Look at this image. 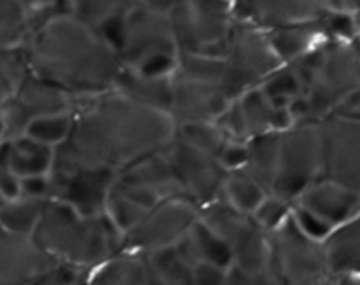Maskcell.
I'll return each instance as SVG.
<instances>
[{
  "mask_svg": "<svg viewBox=\"0 0 360 285\" xmlns=\"http://www.w3.org/2000/svg\"><path fill=\"white\" fill-rule=\"evenodd\" d=\"M72 116L69 137L55 148L53 171L105 167L118 172L164 150L176 136L171 113L143 104L116 88L76 99Z\"/></svg>",
  "mask_w": 360,
  "mask_h": 285,
  "instance_id": "1",
  "label": "cell"
},
{
  "mask_svg": "<svg viewBox=\"0 0 360 285\" xmlns=\"http://www.w3.org/2000/svg\"><path fill=\"white\" fill-rule=\"evenodd\" d=\"M21 51L30 72L65 90L74 101L115 90L125 69L104 32L65 11L35 21Z\"/></svg>",
  "mask_w": 360,
  "mask_h": 285,
  "instance_id": "2",
  "label": "cell"
},
{
  "mask_svg": "<svg viewBox=\"0 0 360 285\" xmlns=\"http://www.w3.org/2000/svg\"><path fill=\"white\" fill-rule=\"evenodd\" d=\"M34 238L56 260L91 271L120 252L122 234L105 215L84 217L69 204L48 199Z\"/></svg>",
  "mask_w": 360,
  "mask_h": 285,
  "instance_id": "3",
  "label": "cell"
},
{
  "mask_svg": "<svg viewBox=\"0 0 360 285\" xmlns=\"http://www.w3.org/2000/svg\"><path fill=\"white\" fill-rule=\"evenodd\" d=\"M118 49L125 69L141 76H172L178 67L179 46L169 14L132 2L112 25L104 28Z\"/></svg>",
  "mask_w": 360,
  "mask_h": 285,
  "instance_id": "4",
  "label": "cell"
},
{
  "mask_svg": "<svg viewBox=\"0 0 360 285\" xmlns=\"http://www.w3.org/2000/svg\"><path fill=\"white\" fill-rule=\"evenodd\" d=\"M171 84V115L176 125L185 122H217L236 101L227 90L224 58L220 56L179 53Z\"/></svg>",
  "mask_w": 360,
  "mask_h": 285,
  "instance_id": "5",
  "label": "cell"
},
{
  "mask_svg": "<svg viewBox=\"0 0 360 285\" xmlns=\"http://www.w3.org/2000/svg\"><path fill=\"white\" fill-rule=\"evenodd\" d=\"M169 18L179 51L224 58L238 9L236 0H174Z\"/></svg>",
  "mask_w": 360,
  "mask_h": 285,
  "instance_id": "6",
  "label": "cell"
},
{
  "mask_svg": "<svg viewBox=\"0 0 360 285\" xmlns=\"http://www.w3.org/2000/svg\"><path fill=\"white\" fill-rule=\"evenodd\" d=\"M323 176V139L320 120H301L280 132V157L271 192L299 199L309 185Z\"/></svg>",
  "mask_w": 360,
  "mask_h": 285,
  "instance_id": "7",
  "label": "cell"
},
{
  "mask_svg": "<svg viewBox=\"0 0 360 285\" xmlns=\"http://www.w3.org/2000/svg\"><path fill=\"white\" fill-rule=\"evenodd\" d=\"M271 266L285 285H338L327 260L323 239L309 234L292 215L281 227L269 232Z\"/></svg>",
  "mask_w": 360,
  "mask_h": 285,
  "instance_id": "8",
  "label": "cell"
},
{
  "mask_svg": "<svg viewBox=\"0 0 360 285\" xmlns=\"http://www.w3.org/2000/svg\"><path fill=\"white\" fill-rule=\"evenodd\" d=\"M225 83L234 99L250 88L260 87L283 65L271 44L267 28L238 20L224 53Z\"/></svg>",
  "mask_w": 360,
  "mask_h": 285,
  "instance_id": "9",
  "label": "cell"
},
{
  "mask_svg": "<svg viewBox=\"0 0 360 285\" xmlns=\"http://www.w3.org/2000/svg\"><path fill=\"white\" fill-rule=\"evenodd\" d=\"M200 210L186 196H171L158 201L139 222L122 236L120 250L151 253L181 241L199 218Z\"/></svg>",
  "mask_w": 360,
  "mask_h": 285,
  "instance_id": "10",
  "label": "cell"
},
{
  "mask_svg": "<svg viewBox=\"0 0 360 285\" xmlns=\"http://www.w3.org/2000/svg\"><path fill=\"white\" fill-rule=\"evenodd\" d=\"M164 153L171 162L181 194L192 199L197 206L210 204L224 196L229 172L221 167L214 155L190 146L176 137L164 148Z\"/></svg>",
  "mask_w": 360,
  "mask_h": 285,
  "instance_id": "11",
  "label": "cell"
},
{
  "mask_svg": "<svg viewBox=\"0 0 360 285\" xmlns=\"http://www.w3.org/2000/svg\"><path fill=\"white\" fill-rule=\"evenodd\" d=\"M6 120V137L23 136L34 118L53 113L72 111L74 99L56 84L28 70L16 94L0 106Z\"/></svg>",
  "mask_w": 360,
  "mask_h": 285,
  "instance_id": "12",
  "label": "cell"
},
{
  "mask_svg": "<svg viewBox=\"0 0 360 285\" xmlns=\"http://www.w3.org/2000/svg\"><path fill=\"white\" fill-rule=\"evenodd\" d=\"M323 139V176L360 192V120L326 116L320 120Z\"/></svg>",
  "mask_w": 360,
  "mask_h": 285,
  "instance_id": "13",
  "label": "cell"
},
{
  "mask_svg": "<svg viewBox=\"0 0 360 285\" xmlns=\"http://www.w3.org/2000/svg\"><path fill=\"white\" fill-rule=\"evenodd\" d=\"M116 176L118 172L105 167L51 171V199L69 204L84 217H98L105 213V203Z\"/></svg>",
  "mask_w": 360,
  "mask_h": 285,
  "instance_id": "14",
  "label": "cell"
},
{
  "mask_svg": "<svg viewBox=\"0 0 360 285\" xmlns=\"http://www.w3.org/2000/svg\"><path fill=\"white\" fill-rule=\"evenodd\" d=\"M58 260L34 236L16 234L0 225V280L13 285H41Z\"/></svg>",
  "mask_w": 360,
  "mask_h": 285,
  "instance_id": "15",
  "label": "cell"
},
{
  "mask_svg": "<svg viewBox=\"0 0 360 285\" xmlns=\"http://www.w3.org/2000/svg\"><path fill=\"white\" fill-rule=\"evenodd\" d=\"M295 208L306 211L333 231L338 225L359 217L360 192L322 176L299 196Z\"/></svg>",
  "mask_w": 360,
  "mask_h": 285,
  "instance_id": "16",
  "label": "cell"
},
{
  "mask_svg": "<svg viewBox=\"0 0 360 285\" xmlns=\"http://www.w3.org/2000/svg\"><path fill=\"white\" fill-rule=\"evenodd\" d=\"M238 20L262 28L316 20L327 11L326 0H236Z\"/></svg>",
  "mask_w": 360,
  "mask_h": 285,
  "instance_id": "17",
  "label": "cell"
},
{
  "mask_svg": "<svg viewBox=\"0 0 360 285\" xmlns=\"http://www.w3.org/2000/svg\"><path fill=\"white\" fill-rule=\"evenodd\" d=\"M88 285H167L151 267L146 253L120 250L88 271Z\"/></svg>",
  "mask_w": 360,
  "mask_h": 285,
  "instance_id": "18",
  "label": "cell"
},
{
  "mask_svg": "<svg viewBox=\"0 0 360 285\" xmlns=\"http://www.w3.org/2000/svg\"><path fill=\"white\" fill-rule=\"evenodd\" d=\"M116 178L120 182L130 183V185L148 190V192L155 194L160 199L181 194L171 162H169L164 150L155 151V153H150L146 157L139 158V160L132 162L125 169L118 171Z\"/></svg>",
  "mask_w": 360,
  "mask_h": 285,
  "instance_id": "19",
  "label": "cell"
},
{
  "mask_svg": "<svg viewBox=\"0 0 360 285\" xmlns=\"http://www.w3.org/2000/svg\"><path fill=\"white\" fill-rule=\"evenodd\" d=\"M267 34H269L274 51L278 53L283 63L295 62L330 41L322 16L316 20L301 21V23L269 28Z\"/></svg>",
  "mask_w": 360,
  "mask_h": 285,
  "instance_id": "20",
  "label": "cell"
},
{
  "mask_svg": "<svg viewBox=\"0 0 360 285\" xmlns=\"http://www.w3.org/2000/svg\"><path fill=\"white\" fill-rule=\"evenodd\" d=\"M227 241L232 250V267L253 273L271 266L269 232L264 231L252 215L229 236Z\"/></svg>",
  "mask_w": 360,
  "mask_h": 285,
  "instance_id": "21",
  "label": "cell"
},
{
  "mask_svg": "<svg viewBox=\"0 0 360 285\" xmlns=\"http://www.w3.org/2000/svg\"><path fill=\"white\" fill-rule=\"evenodd\" d=\"M250 139L266 132H281L294 123L288 108H278L260 87L243 91L238 99Z\"/></svg>",
  "mask_w": 360,
  "mask_h": 285,
  "instance_id": "22",
  "label": "cell"
},
{
  "mask_svg": "<svg viewBox=\"0 0 360 285\" xmlns=\"http://www.w3.org/2000/svg\"><path fill=\"white\" fill-rule=\"evenodd\" d=\"M327 260L338 278L345 274L360 277V215L334 227L323 238Z\"/></svg>",
  "mask_w": 360,
  "mask_h": 285,
  "instance_id": "23",
  "label": "cell"
},
{
  "mask_svg": "<svg viewBox=\"0 0 360 285\" xmlns=\"http://www.w3.org/2000/svg\"><path fill=\"white\" fill-rule=\"evenodd\" d=\"M34 27V14L27 0H0V49H23Z\"/></svg>",
  "mask_w": 360,
  "mask_h": 285,
  "instance_id": "24",
  "label": "cell"
},
{
  "mask_svg": "<svg viewBox=\"0 0 360 285\" xmlns=\"http://www.w3.org/2000/svg\"><path fill=\"white\" fill-rule=\"evenodd\" d=\"M148 259H150L155 273L164 280V284L193 285V266L197 260L183 239L167 248L148 253Z\"/></svg>",
  "mask_w": 360,
  "mask_h": 285,
  "instance_id": "25",
  "label": "cell"
},
{
  "mask_svg": "<svg viewBox=\"0 0 360 285\" xmlns=\"http://www.w3.org/2000/svg\"><path fill=\"white\" fill-rule=\"evenodd\" d=\"M116 90L123 91L129 97L143 102V104L153 106V108L164 109L171 113L172 106V84L171 76L165 77H150L141 76L129 69H123L122 77L118 81Z\"/></svg>",
  "mask_w": 360,
  "mask_h": 285,
  "instance_id": "26",
  "label": "cell"
},
{
  "mask_svg": "<svg viewBox=\"0 0 360 285\" xmlns=\"http://www.w3.org/2000/svg\"><path fill=\"white\" fill-rule=\"evenodd\" d=\"M11 139H13V151H11L9 167L18 176L25 178V176L49 175L53 171L55 148L39 143L27 134Z\"/></svg>",
  "mask_w": 360,
  "mask_h": 285,
  "instance_id": "27",
  "label": "cell"
},
{
  "mask_svg": "<svg viewBox=\"0 0 360 285\" xmlns=\"http://www.w3.org/2000/svg\"><path fill=\"white\" fill-rule=\"evenodd\" d=\"M185 245L195 257V260H207V262L220 264V266L232 267V250L227 239L211 229L206 222L200 218L190 227L186 236L183 238Z\"/></svg>",
  "mask_w": 360,
  "mask_h": 285,
  "instance_id": "28",
  "label": "cell"
},
{
  "mask_svg": "<svg viewBox=\"0 0 360 285\" xmlns=\"http://www.w3.org/2000/svg\"><path fill=\"white\" fill-rule=\"evenodd\" d=\"M248 150L250 157L245 171L271 192L280 157V132H266L252 137L248 139Z\"/></svg>",
  "mask_w": 360,
  "mask_h": 285,
  "instance_id": "29",
  "label": "cell"
},
{
  "mask_svg": "<svg viewBox=\"0 0 360 285\" xmlns=\"http://www.w3.org/2000/svg\"><path fill=\"white\" fill-rule=\"evenodd\" d=\"M62 11L72 14L90 27L104 30L115 23L132 0H60Z\"/></svg>",
  "mask_w": 360,
  "mask_h": 285,
  "instance_id": "30",
  "label": "cell"
},
{
  "mask_svg": "<svg viewBox=\"0 0 360 285\" xmlns=\"http://www.w3.org/2000/svg\"><path fill=\"white\" fill-rule=\"evenodd\" d=\"M46 201L20 197L0 203V225L16 234L34 236L44 211Z\"/></svg>",
  "mask_w": 360,
  "mask_h": 285,
  "instance_id": "31",
  "label": "cell"
},
{
  "mask_svg": "<svg viewBox=\"0 0 360 285\" xmlns=\"http://www.w3.org/2000/svg\"><path fill=\"white\" fill-rule=\"evenodd\" d=\"M267 194H269V190L262 183L257 182L245 169L229 172L227 178H225L224 197L232 206L246 215H253V211L259 208V204L262 203Z\"/></svg>",
  "mask_w": 360,
  "mask_h": 285,
  "instance_id": "32",
  "label": "cell"
},
{
  "mask_svg": "<svg viewBox=\"0 0 360 285\" xmlns=\"http://www.w3.org/2000/svg\"><path fill=\"white\" fill-rule=\"evenodd\" d=\"M176 139L217 157L229 141L218 122H185L176 125Z\"/></svg>",
  "mask_w": 360,
  "mask_h": 285,
  "instance_id": "33",
  "label": "cell"
},
{
  "mask_svg": "<svg viewBox=\"0 0 360 285\" xmlns=\"http://www.w3.org/2000/svg\"><path fill=\"white\" fill-rule=\"evenodd\" d=\"M267 97L278 106V108H288L292 101L306 94L304 83L294 65L283 63L280 69L274 70L262 84H260Z\"/></svg>",
  "mask_w": 360,
  "mask_h": 285,
  "instance_id": "34",
  "label": "cell"
},
{
  "mask_svg": "<svg viewBox=\"0 0 360 285\" xmlns=\"http://www.w3.org/2000/svg\"><path fill=\"white\" fill-rule=\"evenodd\" d=\"M72 111L44 115L32 120L25 134L30 136L32 139L39 141V143L48 144L51 148H58L69 137L70 130H72Z\"/></svg>",
  "mask_w": 360,
  "mask_h": 285,
  "instance_id": "35",
  "label": "cell"
},
{
  "mask_svg": "<svg viewBox=\"0 0 360 285\" xmlns=\"http://www.w3.org/2000/svg\"><path fill=\"white\" fill-rule=\"evenodd\" d=\"M148 210H144L143 206H139L137 203H134L132 199L125 196V194L120 192L115 185H112L111 192H109L108 203H105V217L111 220V224L115 225L116 231L120 234H125L129 232L137 222L143 218V215Z\"/></svg>",
  "mask_w": 360,
  "mask_h": 285,
  "instance_id": "36",
  "label": "cell"
},
{
  "mask_svg": "<svg viewBox=\"0 0 360 285\" xmlns=\"http://www.w3.org/2000/svg\"><path fill=\"white\" fill-rule=\"evenodd\" d=\"M28 67L21 49L18 51H2L0 49V106L6 104L18 87L27 76Z\"/></svg>",
  "mask_w": 360,
  "mask_h": 285,
  "instance_id": "37",
  "label": "cell"
},
{
  "mask_svg": "<svg viewBox=\"0 0 360 285\" xmlns=\"http://www.w3.org/2000/svg\"><path fill=\"white\" fill-rule=\"evenodd\" d=\"M294 210L295 204L292 203V201L269 192L264 197L262 203L259 204V208L253 211L252 218L264 229V231L273 232L276 231L278 227H281V225L294 215Z\"/></svg>",
  "mask_w": 360,
  "mask_h": 285,
  "instance_id": "38",
  "label": "cell"
},
{
  "mask_svg": "<svg viewBox=\"0 0 360 285\" xmlns=\"http://www.w3.org/2000/svg\"><path fill=\"white\" fill-rule=\"evenodd\" d=\"M248 141L238 139H229L217 155L218 162H220L221 167L227 172L243 171V169H246V165H248Z\"/></svg>",
  "mask_w": 360,
  "mask_h": 285,
  "instance_id": "39",
  "label": "cell"
},
{
  "mask_svg": "<svg viewBox=\"0 0 360 285\" xmlns=\"http://www.w3.org/2000/svg\"><path fill=\"white\" fill-rule=\"evenodd\" d=\"M229 284L231 285H285L280 274L276 273L273 266L266 267V270L253 271V273H246V271L238 270V267H231L229 271Z\"/></svg>",
  "mask_w": 360,
  "mask_h": 285,
  "instance_id": "40",
  "label": "cell"
},
{
  "mask_svg": "<svg viewBox=\"0 0 360 285\" xmlns=\"http://www.w3.org/2000/svg\"><path fill=\"white\" fill-rule=\"evenodd\" d=\"M229 267L220 264L197 260L193 266V285H227Z\"/></svg>",
  "mask_w": 360,
  "mask_h": 285,
  "instance_id": "41",
  "label": "cell"
},
{
  "mask_svg": "<svg viewBox=\"0 0 360 285\" xmlns=\"http://www.w3.org/2000/svg\"><path fill=\"white\" fill-rule=\"evenodd\" d=\"M51 172L49 175L25 176V178H21V197L48 201L51 199Z\"/></svg>",
  "mask_w": 360,
  "mask_h": 285,
  "instance_id": "42",
  "label": "cell"
},
{
  "mask_svg": "<svg viewBox=\"0 0 360 285\" xmlns=\"http://www.w3.org/2000/svg\"><path fill=\"white\" fill-rule=\"evenodd\" d=\"M21 197V176L11 167L0 169V203L16 201Z\"/></svg>",
  "mask_w": 360,
  "mask_h": 285,
  "instance_id": "43",
  "label": "cell"
},
{
  "mask_svg": "<svg viewBox=\"0 0 360 285\" xmlns=\"http://www.w3.org/2000/svg\"><path fill=\"white\" fill-rule=\"evenodd\" d=\"M330 115L341 116V118L360 120V87L352 90L348 95H345Z\"/></svg>",
  "mask_w": 360,
  "mask_h": 285,
  "instance_id": "44",
  "label": "cell"
},
{
  "mask_svg": "<svg viewBox=\"0 0 360 285\" xmlns=\"http://www.w3.org/2000/svg\"><path fill=\"white\" fill-rule=\"evenodd\" d=\"M132 2L139 4V6L148 7L151 11H157V13L169 14L171 13L172 6H174V0H132Z\"/></svg>",
  "mask_w": 360,
  "mask_h": 285,
  "instance_id": "45",
  "label": "cell"
},
{
  "mask_svg": "<svg viewBox=\"0 0 360 285\" xmlns=\"http://www.w3.org/2000/svg\"><path fill=\"white\" fill-rule=\"evenodd\" d=\"M27 4L30 6L32 14H34V20L39 13L44 14L46 9H51L56 4V0H27Z\"/></svg>",
  "mask_w": 360,
  "mask_h": 285,
  "instance_id": "46",
  "label": "cell"
},
{
  "mask_svg": "<svg viewBox=\"0 0 360 285\" xmlns=\"http://www.w3.org/2000/svg\"><path fill=\"white\" fill-rule=\"evenodd\" d=\"M338 285H360V277L345 274V277L338 278Z\"/></svg>",
  "mask_w": 360,
  "mask_h": 285,
  "instance_id": "47",
  "label": "cell"
},
{
  "mask_svg": "<svg viewBox=\"0 0 360 285\" xmlns=\"http://www.w3.org/2000/svg\"><path fill=\"white\" fill-rule=\"evenodd\" d=\"M6 137V120H4V113L2 108H0V139Z\"/></svg>",
  "mask_w": 360,
  "mask_h": 285,
  "instance_id": "48",
  "label": "cell"
},
{
  "mask_svg": "<svg viewBox=\"0 0 360 285\" xmlns=\"http://www.w3.org/2000/svg\"><path fill=\"white\" fill-rule=\"evenodd\" d=\"M74 285H88V281H86V278H83V280L77 281V284H74Z\"/></svg>",
  "mask_w": 360,
  "mask_h": 285,
  "instance_id": "49",
  "label": "cell"
},
{
  "mask_svg": "<svg viewBox=\"0 0 360 285\" xmlns=\"http://www.w3.org/2000/svg\"><path fill=\"white\" fill-rule=\"evenodd\" d=\"M227 285H231V284H229V281H227Z\"/></svg>",
  "mask_w": 360,
  "mask_h": 285,
  "instance_id": "50",
  "label": "cell"
},
{
  "mask_svg": "<svg viewBox=\"0 0 360 285\" xmlns=\"http://www.w3.org/2000/svg\"><path fill=\"white\" fill-rule=\"evenodd\" d=\"M2 139H4V137H2ZM2 139H0V141H2Z\"/></svg>",
  "mask_w": 360,
  "mask_h": 285,
  "instance_id": "51",
  "label": "cell"
}]
</instances>
